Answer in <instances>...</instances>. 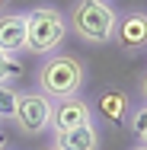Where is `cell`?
I'll use <instances>...</instances> for the list:
<instances>
[{
    "instance_id": "obj_6",
    "label": "cell",
    "mask_w": 147,
    "mask_h": 150,
    "mask_svg": "<svg viewBox=\"0 0 147 150\" xmlns=\"http://www.w3.org/2000/svg\"><path fill=\"white\" fill-rule=\"evenodd\" d=\"M112 42L125 51H144L147 48V13L144 10H131V13L118 16Z\"/></svg>"
},
{
    "instance_id": "obj_12",
    "label": "cell",
    "mask_w": 147,
    "mask_h": 150,
    "mask_svg": "<svg viewBox=\"0 0 147 150\" xmlns=\"http://www.w3.org/2000/svg\"><path fill=\"white\" fill-rule=\"evenodd\" d=\"M19 74H23V64H19V58H16V54L0 51V83H13Z\"/></svg>"
},
{
    "instance_id": "obj_5",
    "label": "cell",
    "mask_w": 147,
    "mask_h": 150,
    "mask_svg": "<svg viewBox=\"0 0 147 150\" xmlns=\"http://www.w3.org/2000/svg\"><path fill=\"white\" fill-rule=\"evenodd\" d=\"M93 121V105L80 96H67L51 102V131H70Z\"/></svg>"
},
{
    "instance_id": "obj_17",
    "label": "cell",
    "mask_w": 147,
    "mask_h": 150,
    "mask_svg": "<svg viewBox=\"0 0 147 150\" xmlns=\"http://www.w3.org/2000/svg\"><path fill=\"white\" fill-rule=\"evenodd\" d=\"M3 3H6V0H0V6H3Z\"/></svg>"
},
{
    "instance_id": "obj_4",
    "label": "cell",
    "mask_w": 147,
    "mask_h": 150,
    "mask_svg": "<svg viewBox=\"0 0 147 150\" xmlns=\"http://www.w3.org/2000/svg\"><path fill=\"white\" fill-rule=\"evenodd\" d=\"M13 125L19 128L23 137H38L51 128V99L38 90H26L19 93V102H16V115Z\"/></svg>"
},
{
    "instance_id": "obj_10",
    "label": "cell",
    "mask_w": 147,
    "mask_h": 150,
    "mask_svg": "<svg viewBox=\"0 0 147 150\" xmlns=\"http://www.w3.org/2000/svg\"><path fill=\"white\" fill-rule=\"evenodd\" d=\"M16 102H19V90L10 83H0V121H13Z\"/></svg>"
},
{
    "instance_id": "obj_2",
    "label": "cell",
    "mask_w": 147,
    "mask_h": 150,
    "mask_svg": "<svg viewBox=\"0 0 147 150\" xmlns=\"http://www.w3.org/2000/svg\"><path fill=\"white\" fill-rule=\"evenodd\" d=\"M67 16V29L87 45H109L115 38L118 10L109 0H74Z\"/></svg>"
},
{
    "instance_id": "obj_11",
    "label": "cell",
    "mask_w": 147,
    "mask_h": 150,
    "mask_svg": "<svg viewBox=\"0 0 147 150\" xmlns=\"http://www.w3.org/2000/svg\"><path fill=\"white\" fill-rule=\"evenodd\" d=\"M128 128L134 131V137L141 141V147H147V102L138 105V109L128 115Z\"/></svg>"
},
{
    "instance_id": "obj_13",
    "label": "cell",
    "mask_w": 147,
    "mask_h": 150,
    "mask_svg": "<svg viewBox=\"0 0 147 150\" xmlns=\"http://www.w3.org/2000/svg\"><path fill=\"white\" fill-rule=\"evenodd\" d=\"M141 96H144V102H147V70H144V77H141Z\"/></svg>"
},
{
    "instance_id": "obj_16",
    "label": "cell",
    "mask_w": 147,
    "mask_h": 150,
    "mask_svg": "<svg viewBox=\"0 0 147 150\" xmlns=\"http://www.w3.org/2000/svg\"><path fill=\"white\" fill-rule=\"evenodd\" d=\"M42 150H55V147H42Z\"/></svg>"
},
{
    "instance_id": "obj_14",
    "label": "cell",
    "mask_w": 147,
    "mask_h": 150,
    "mask_svg": "<svg viewBox=\"0 0 147 150\" xmlns=\"http://www.w3.org/2000/svg\"><path fill=\"white\" fill-rule=\"evenodd\" d=\"M6 147H10V141H6L3 134H0V150H6Z\"/></svg>"
},
{
    "instance_id": "obj_8",
    "label": "cell",
    "mask_w": 147,
    "mask_h": 150,
    "mask_svg": "<svg viewBox=\"0 0 147 150\" xmlns=\"http://www.w3.org/2000/svg\"><path fill=\"white\" fill-rule=\"evenodd\" d=\"M55 150H99V128L96 121H89L83 128H70V131H55Z\"/></svg>"
},
{
    "instance_id": "obj_9",
    "label": "cell",
    "mask_w": 147,
    "mask_h": 150,
    "mask_svg": "<svg viewBox=\"0 0 147 150\" xmlns=\"http://www.w3.org/2000/svg\"><path fill=\"white\" fill-rule=\"evenodd\" d=\"M99 115L106 121H112V125H121V121L128 118V96L121 90H106L99 96Z\"/></svg>"
},
{
    "instance_id": "obj_1",
    "label": "cell",
    "mask_w": 147,
    "mask_h": 150,
    "mask_svg": "<svg viewBox=\"0 0 147 150\" xmlns=\"http://www.w3.org/2000/svg\"><path fill=\"white\" fill-rule=\"evenodd\" d=\"M35 83H38V93H45L51 102L67 99V96H80V90L87 86V64L77 54L55 51L42 61V67L35 74Z\"/></svg>"
},
{
    "instance_id": "obj_7",
    "label": "cell",
    "mask_w": 147,
    "mask_h": 150,
    "mask_svg": "<svg viewBox=\"0 0 147 150\" xmlns=\"http://www.w3.org/2000/svg\"><path fill=\"white\" fill-rule=\"evenodd\" d=\"M0 51H26V13H0Z\"/></svg>"
},
{
    "instance_id": "obj_15",
    "label": "cell",
    "mask_w": 147,
    "mask_h": 150,
    "mask_svg": "<svg viewBox=\"0 0 147 150\" xmlns=\"http://www.w3.org/2000/svg\"><path fill=\"white\" fill-rule=\"evenodd\" d=\"M131 150H147V147H131Z\"/></svg>"
},
{
    "instance_id": "obj_3",
    "label": "cell",
    "mask_w": 147,
    "mask_h": 150,
    "mask_svg": "<svg viewBox=\"0 0 147 150\" xmlns=\"http://www.w3.org/2000/svg\"><path fill=\"white\" fill-rule=\"evenodd\" d=\"M67 38V16L51 3H38L26 10V51L48 58L61 48V42Z\"/></svg>"
}]
</instances>
